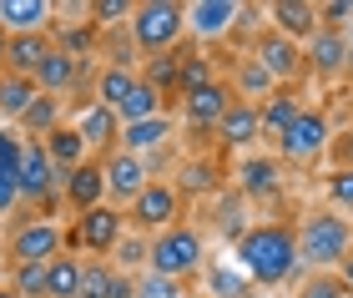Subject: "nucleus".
<instances>
[{"instance_id":"nucleus-1","label":"nucleus","mask_w":353,"mask_h":298,"mask_svg":"<svg viewBox=\"0 0 353 298\" xmlns=\"http://www.w3.org/2000/svg\"><path fill=\"white\" fill-rule=\"evenodd\" d=\"M232 263L243 268L252 288H283L303 263H298V232L288 223H252L232 243Z\"/></svg>"},{"instance_id":"nucleus-2","label":"nucleus","mask_w":353,"mask_h":298,"mask_svg":"<svg viewBox=\"0 0 353 298\" xmlns=\"http://www.w3.org/2000/svg\"><path fill=\"white\" fill-rule=\"evenodd\" d=\"M293 232H298V263L313 268V273H333L353 253V223L339 217V212H328V208L308 212Z\"/></svg>"},{"instance_id":"nucleus-3","label":"nucleus","mask_w":353,"mask_h":298,"mask_svg":"<svg viewBox=\"0 0 353 298\" xmlns=\"http://www.w3.org/2000/svg\"><path fill=\"white\" fill-rule=\"evenodd\" d=\"M202 263H207V243H202V232L187 228V223H172V228L147 238V273L187 284V278L202 273Z\"/></svg>"},{"instance_id":"nucleus-4","label":"nucleus","mask_w":353,"mask_h":298,"mask_svg":"<svg viewBox=\"0 0 353 298\" xmlns=\"http://www.w3.org/2000/svg\"><path fill=\"white\" fill-rule=\"evenodd\" d=\"M126 36H132L137 51L162 56L187 36V6H176V0H141V6H132Z\"/></svg>"},{"instance_id":"nucleus-5","label":"nucleus","mask_w":353,"mask_h":298,"mask_svg":"<svg viewBox=\"0 0 353 298\" xmlns=\"http://www.w3.org/2000/svg\"><path fill=\"white\" fill-rule=\"evenodd\" d=\"M328 147H333V127H328V117L318 112V106H303L298 121L278 137V157H283V162H298V167L318 162Z\"/></svg>"},{"instance_id":"nucleus-6","label":"nucleus","mask_w":353,"mask_h":298,"mask_svg":"<svg viewBox=\"0 0 353 298\" xmlns=\"http://www.w3.org/2000/svg\"><path fill=\"white\" fill-rule=\"evenodd\" d=\"M176 212H182V197H176V187L152 177V182L141 187V192H137L132 202H126V228L147 238V232L172 228V223H176Z\"/></svg>"},{"instance_id":"nucleus-7","label":"nucleus","mask_w":353,"mask_h":298,"mask_svg":"<svg viewBox=\"0 0 353 298\" xmlns=\"http://www.w3.org/2000/svg\"><path fill=\"white\" fill-rule=\"evenodd\" d=\"M61 182L51 157H46L41 142H21V167H15V187H21V202H30V208H56L61 197Z\"/></svg>"},{"instance_id":"nucleus-8","label":"nucleus","mask_w":353,"mask_h":298,"mask_svg":"<svg viewBox=\"0 0 353 298\" xmlns=\"http://www.w3.org/2000/svg\"><path fill=\"white\" fill-rule=\"evenodd\" d=\"M121 238H126V212L111 208V202H101V208L81 212V223L71 228L66 248H86L91 258H111V248H117Z\"/></svg>"},{"instance_id":"nucleus-9","label":"nucleus","mask_w":353,"mask_h":298,"mask_svg":"<svg viewBox=\"0 0 353 298\" xmlns=\"http://www.w3.org/2000/svg\"><path fill=\"white\" fill-rule=\"evenodd\" d=\"M61 253H66V232L51 217H26L10 232V263H51Z\"/></svg>"},{"instance_id":"nucleus-10","label":"nucleus","mask_w":353,"mask_h":298,"mask_svg":"<svg viewBox=\"0 0 353 298\" xmlns=\"http://www.w3.org/2000/svg\"><path fill=\"white\" fill-rule=\"evenodd\" d=\"M237 197L243 202H272L283 197V162H272L263 152H248L237 162Z\"/></svg>"},{"instance_id":"nucleus-11","label":"nucleus","mask_w":353,"mask_h":298,"mask_svg":"<svg viewBox=\"0 0 353 298\" xmlns=\"http://www.w3.org/2000/svg\"><path fill=\"white\" fill-rule=\"evenodd\" d=\"M303 71H308V76H323V81L343 76V71H348V46H343V30L318 26L313 36L303 41Z\"/></svg>"},{"instance_id":"nucleus-12","label":"nucleus","mask_w":353,"mask_h":298,"mask_svg":"<svg viewBox=\"0 0 353 298\" xmlns=\"http://www.w3.org/2000/svg\"><path fill=\"white\" fill-rule=\"evenodd\" d=\"M106 162V197L117 202V208H126L141 187L152 182V172H147V157H132V152H111V157H101Z\"/></svg>"},{"instance_id":"nucleus-13","label":"nucleus","mask_w":353,"mask_h":298,"mask_svg":"<svg viewBox=\"0 0 353 298\" xmlns=\"http://www.w3.org/2000/svg\"><path fill=\"white\" fill-rule=\"evenodd\" d=\"M217 137H222V147H228V152H252V147H258L263 142V127H258V106H252V101H228V112H222L217 117V127H212Z\"/></svg>"},{"instance_id":"nucleus-14","label":"nucleus","mask_w":353,"mask_h":298,"mask_svg":"<svg viewBox=\"0 0 353 298\" xmlns=\"http://www.w3.org/2000/svg\"><path fill=\"white\" fill-rule=\"evenodd\" d=\"M61 197H66L76 212L101 208V202H106V162H101V157H86L76 172H66V182H61Z\"/></svg>"},{"instance_id":"nucleus-15","label":"nucleus","mask_w":353,"mask_h":298,"mask_svg":"<svg viewBox=\"0 0 353 298\" xmlns=\"http://www.w3.org/2000/svg\"><path fill=\"white\" fill-rule=\"evenodd\" d=\"M228 101H232V86H228V81H207V86H197V91H187V97H176L182 121H187V127H197V132L217 127V117L228 112Z\"/></svg>"},{"instance_id":"nucleus-16","label":"nucleus","mask_w":353,"mask_h":298,"mask_svg":"<svg viewBox=\"0 0 353 298\" xmlns=\"http://www.w3.org/2000/svg\"><path fill=\"white\" fill-rule=\"evenodd\" d=\"M252 61H258L272 81H298V76H303V46H293L288 36H278V30H263Z\"/></svg>"},{"instance_id":"nucleus-17","label":"nucleus","mask_w":353,"mask_h":298,"mask_svg":"<svg viewBox=\"0 0 353 298\" xmlns=\"http://www.w3.org/2000/svg\"><path fill=\"white\" fill-rule=\"evenodd\" d=\"M237 15H243L237 0H192L187 6V36L217 41V36H228V30L237 26Z\"/></svg>"},{"instance_id":"nucleus-18","label":"nucleus","mask_w":353,"mask_h":298,"mask_svg":"<svg viewBox=\"0 0 353 298\" xmlns=\"http://www.w3.org/2000/svg\"><path fill=\"white\" fill-rule=\"evenodd\" d=\"M76 132H81V142H86V152H117V142H121V121H117V112L111 106H101V101H86V112H81V121H76Z\"/></svg>"},{"instance_id":"nucleus-19","label":"nucleus","mask_w":353,"mask_h":298,"mask_svg":"<svg viewBox=\"0 0 353 298\" xmlns=\"http://www.w3.org/2000/svg\"><path fill=\"white\" fill-rule=\"evenodd\" d=\"M81 61H86V56H66V51H56V46H51L30 81H36L41 97H61V91H71L76 81H81Z\"/></svg>"},{"instance_id":"nucleus-20","label":"nucleus","mask_w":353,"mask_h":298,"mask_svg":"<svg viewBox=\"0 0 353 298\" xmlns=\"http://www.w3.org/2000/svg\"><path fill=\"white\" fill-rule=\"evenodd\" d=\"M268 15H272V30H278V36H288L293 46L308 41L313 30H318V6H308V0H272Z\"/></svg>"},{"instance_id":"nucleus-21","label":"nucleus","mask_w":353,"mask_h":298,"mask_svg":"<svg viewBox=\"0 0 353 298\" xmlns=\"http://www.w3.org/2000/svg\"><path fill=\"white\" fill-rule=\"evenodd\" d=\"M298 112H303V97H298L293 86H278L268 101H258V127H263V137H283L298 121Z\"/></svg>"},{"instance_id":"nucleus-22","label":"nucleus","mask_w":353,"mask_h":298,"mask_svg":"<svg viewBox=\"0 0 353 298\" xmlns=\"http://www.w3.org/2000/svg\"><path fill=\"white\" fill-rule=\"evenodd\" d=\"M46 15H51L46 0H0V26H6V36H41Z\"/></svg>"},{"instance_id":"nucleus-23","label":"nucleus","mask_w":353,"mask_h":298,"mask_svg":"<svg viewBox=\"0 0 353 298\" xmlns=\"http://www.w3.org/2000/svg\"><path fill=\"white\" fill-rule=\"evenodd\" d=\"M46 157H51V167H56V177H66V172H76V167H81L86 162V142H81V132H76V127H56L51 137H46Z\"/></svg>"},{"instance_id":"nucleus-24","label":"nucleus","mask_w":353,"mask_h":298,"mask_svg":"<svg viewBox=\"0 0 353 298\" xmlns=\"http://www.w3.org/2000/svg\"><path fill=\"white\" fill-rule=\"evenodd\" d=\"M172 142V117H152V121H132V127H121V152H132V157H147L157 147H167Z\"/></svg>"},{"instance_id":"nucleus-25","label":"nucleus","mask_w":353,"mask_h":298,"mask_svg":"<svg viewBox=\"0 0 353 298\" xmlns=\"http://www.w3.org/2000/svg\"><path fill=\"white\" fill-rule=\"evenodd\" d=\"M202 298H252V284L243 278V268L237 263H202Z\"/></svg>"},{"instance_id":"nucleus-26","label":"nucleus","mask_w":353,"mask_h":298,"mask_svg":"<svg viewBox=\"0 0 353 298\" xmlns=\"http://www.w3.org/2000/svg\"><path fill=\"white\" fill-rule=\"evenodd\" d=\"M152 117H167V97H162V91H152L137 76V86L126 91V101L117 106V121H121V127H132V121H152Z\"/></svg>"},{"instance_id":"nucleus-27","label":"nucleus","mask_w":353,"mask_h":298,"mask_svg":"<svg viewBox=\"0 0 353 298\" xmlns=\"http://www.w3.org/2000/svg\"><path fill=\"white\" fill-rule=\"evenodd\" d=\"M15 167H21V137L10 127H0V217H6L15 202H21V187H15Z\"/></svg>"},{"instance_id":"nucleus-28","label":"nucleus","mask_w":353,"mask_h":298,"mask_svg":"<svg viewBox=\"0 0 353 298\" xmlns=\"http://www.w3.org/2000/svg\"><path fill=\"white\" fill-rule=\"evenodd\" d=\"M46 51H51L46 30H41V36H10V46H6V71L10 76H36V66L46 61Z\"/></svg>"},{"instance_id":"nucleus-29","label":"nucleus","mask_w":353,"mask_h":298,"mask_svg":"<svg viewBox=\"0 0 353 298\" xmlns=\"http://www.w3.org/2000/svg\"><path fill=\"white\" fill-rule=\"evenodd\" d=\"M217 182H222L217 162H207V157H192V162H182V172H176V197H207Z\"/></svg>"},{"instance_id":"nucleus-30","label":"nucleus","mask_w":353,"mask_h":298,"mask_svg":"<svg viewBox=\"0 0 353 298\" xmlns=\"http://www.w3.org/2000/svg\"><path fill=\"white\" fill-rule=\"evenodd\" d=\"M76 288H81V258L76 253L46 263V298H76Z\"/></svg>"},{"instance_id":"nucleus-31","label":"nucleus","mask_w":353,"mask_h":298,"mask_svg":"<svg viewBox=\"0 0 353 298\" xmlns=\"http://www.w3.org/2000/svg\"><path fill=\"white\" fill-rule=\"evenodd\" d=\"M21 127H26V142H46V137L61 127V97H36L26 106Z\"/></svg>"},{"instance_id":"nucleus-32","label":"nucleus","mask_w":353,"mask_h":298,"mask_svg":"<svg viewBox=\"0 0 353 298\" xmlns=\"http://www.w3.org/2000/svg\"><path fill=\"white\" fill-rule=\"evenodd\" d=\"M272 91H278V81H272V76L258 66V61H243V66H237V86H232V97L237 101H252V106H258V101H268L272 97Z\"/></svg>"},{"instance_id":"nucleus-33","label":"nucleus","mask_w":353,"mask_h":298,"mask_svg":"<svg viewBox=\"0 0 353 298\" xmlns=\"http://www.w3.org/2000/svg\"><path fill=\"white\" fill-rule=\"evenodd\" d=\"M41 97V91H36V81H30V76H0V117H15V121H21L26 117V106L30 101H36Z\"/></svg>"},{"instance_id":"nucleus-34","label":"nucleus","mask_w":353,"mask_h":298,"mask_svg":"<svg viewBox=\"0 0 353 298\" xmlns=\"http://www.w3.org/2000/svg\"><path fill=\"white\" fill-rule=\"evenodd\" d=\"M132 86H137V71H126V66H101V76H96V101L117 112Z\"/></svg>"},{"instance_id":"nucleus-35","label":"nucleus","mask_w":353,"mask_h":298,"mask_svg":"<svg viewBox=\"0 0 353 298\" xmlns=\"http://www.w3.org/2000/svg\"><path fill=\"white\" fill-rule=\"evenodd\" d=\"M176 66H182V56H172V51L147 56V71H141V81H147L152 91H162V97L176 101Z\"/></svg>"},{"instance_id":"nucleus-36","label":"nucleus","mask_w":353,"mask_h":298,"mask_svg":"<svg viewBox=\"0 0 353 298\" xmlns=\"http://www.w3.org/2000/svg\"><path fill=\"white\" fill-rule=\"evenodd\" d=\"M111 288H117V268H111L106 258L81 263V288H76V298H111Z\"/></svg>"},{"instance_id":"nucleus-37","label":"nucleus","mask_w":353,"mask_h":298,"mask_svg":"<svg viewBox=\"0 0 353 298\" xmlns=\"http://www.w3.org/2000/svg\"><path fill=\"white\" fill-rule=\"evenodd\" d=\"M207 81H217L212 76V56H182V66H176V97H187V91H197Z\"/></svg>"},{"instance_id":"nucleus-38","label":"nucleus","mask_w":353,"mask_h":298,"mask_svg":"<svg viewBox=\"0 0 353 298\" xmlns=\"http://www.w3.org/2000/svg\"><path fill=\"white\" fill-rule=\"evenodd\" d=\"M111 268H141V273H147V238H141V232H132V228H126V238L117 243V248H111Z\"/></svg>"},{"instance_id":"nucleus-39","label":"nucleus","mask_w":353,"mask_h":298,"mask_svg":"<svg viewBox=\"0 0 353 298\" xmlns=\"http://www.w3.org/2000/svg\"><path fill=\"white\" fill-rule=\"evenodd\" d=\"M328 212L353 217V167H333L328 172Z\"/></svg>"},{"instance_id":"nucleus-40","label":"nucleus","mask_w":353,"mask_h":298,"mask_svg":"<svg viewBox=\"0 0 353 298\" xmlns=\"http://www.w3.org/2000/svg\"><path fill=\"white\" fill-rule=\"evenodd\" d=\"M10 293L15 298H46V263H15Z\"/></svg>"},{"instance_id":"nucleus-41","label":"nucleus","mask_w":353,"mask_h":298,"mask_svg":"<svg viewBox=\"0 0 353 298\" xmlns=\"http://www.w3.org/2000/svg\"><path fill=\"white\" fill-rule=\"evenodd\" d=\"M243 208H248V202H243V197H237V192L217 202V232H222V238H232V243H237V238H243V232L252 228V223H248V217H243Z\"/></svg>"},{"instance_id":"nucleus-42","label":"nucleus","mask_w":353,"mask_h":298,"mask_svg":"<svg viewBox=\"0 0 353 298\" xmlns=\"http://www.w3.org/2000/svg\"><path fill=\"white\" fill-rule=\"evenodd\" d=\"M137 298H187V284L162 273H137Z\"/></svg>"},{"instance_id":"nucleus-43","label":"nucleus","mask_w":353,"mask_h":298,"mask_svg":"<svg viewBox=\"0 0 353 298\" xmlns=\"http://www.w3.org/2000/svg\"><path fill=\"white\" fill-rule=\"evenodd\" d=\"M298 298H348V288L339 284V273H308Z\"/></svg>"},{"instance_id":"nucleus-44","label":"nucleus","mask_w":353,"mask_h":298,"mask_svg":"<svg viewBox=\"0 0 353 298\" xmlns=\"http://www.w3.org/2000/svg\"><path fill=\"white\" fill-rule=\"evenodd\" d=\"M91 15H96V30H111L121 15H132V0H96Z\"/></svg>"},{"instance_id":"nucleus-45","label":"nucleus","mask_w":353,"mask_h":298,"mask_svg":"<svg viewBox=\"0 0 353 298\" xmlns=\"http://www.w3.org/2000/svg\"><path fill=\"white\" fill-rule=\"evenodd\" d=\"M333 152H339V167H353V132H343L339 142H333Z\"/></svg>"},{"instance_id":"nucleus-46","label":"nucleus","mask_w":353,"mask_h":298,"mask_svg":"<svg viewBox=\"0 0 353 298\" xmlns=\"http://www.w3.org/2000/svg\"><path fill=\"white\" fill-rule=\"evenodd\" d=\"M333 273H339V284H343V288L353 293V253H348V258H343V263H339V268H333Z\"/></svg>"},{"instance_id":"nucleus-47","label":"nucleus","mask_w":353,"mask_h":298,"mask_svg":"<svg viewBox=\"0 0 353 298\" xmlns=\"http://www.w3.org/2000/svg\"><path fill=\"white\" fill-rule=\"evenodd\" d=\"M6 46H10V36H6V26H0V71H6Z\"/></svg>"},{"instance_id":"nucleus-48","label":"nucleus","mask_w":353,"mask_h":298,"mask_svg":"<svg viewBox=\"0 0 353 298\" xmlns=\"http://www.w3.org/2000/svg\"><path fill=\"white\" fill-rule=\"evenodd\" d=\"M0 298H15V293H10V288H0Z\"/></svg>"},{"instance_id":"nucleus-49","label":"nucleus","mask_w":353,"mask_h":298,"mask_svg":"<svg viewBox=\"0 0 353 298\" xmlns=\"http://www.w3.org/2000/svg\"><path fill=\"white\" fill-rule=\"evenodd\" d=\"M348 298H353V293H348Z\"/></svg>"}]
</instances>
